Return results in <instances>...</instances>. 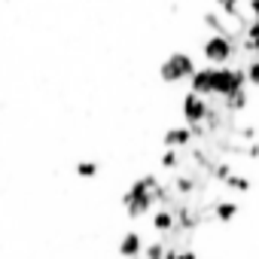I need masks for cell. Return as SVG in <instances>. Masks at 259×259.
<instances>
[{
    "mask_svg": "<svg viewBox=\"0 0 259 259\" xmlns=\"http://www.w3.org/2000/svg\"><path fill=\"white\" fill-rule=\"evenodd\" d=\"M201 55L207 58L210 67H223V64H229L235 58V43L229 37H223V34H210L201 43Z\"/></svg>",
    "mask_w": 259,
    "mask_h": 259,
    "instance_id": "6da1fadb",
    "label": "cell"
},
{
    "mask_svg": "<svg viewBox=\"0 0 259 259\" xmlns=\"http://www.w3.org/2000/svg\"><path fill=\"white\" fill-rule=\"evenodd\" d=\"M195 73V58L189 52H174L171 58H165L162 64V79L165 82H180V79H192Z\"/></svg>",
    "mask_w": 259,
    "mask_h": 259,
    "instance_id": "7a4b0ae2",
    "label": "cell"
},
{
    "mask_svg": "<svg viewBox=\"0 0 259 259\" xmlns=\"http://www.w3.org/2000/svg\"><path fill=\"white\" fill-rule=\"evenodd\" d=\"M207 113H210V110H207V101H204L201 95L189 92V95L183 98V116H186L189 122H201Z\"/></svg>",
    "mask_w": 259,
    "mask_h": 259,
    "instance_id": "3957f363",
    "label": "cell"
}]
</instances>
